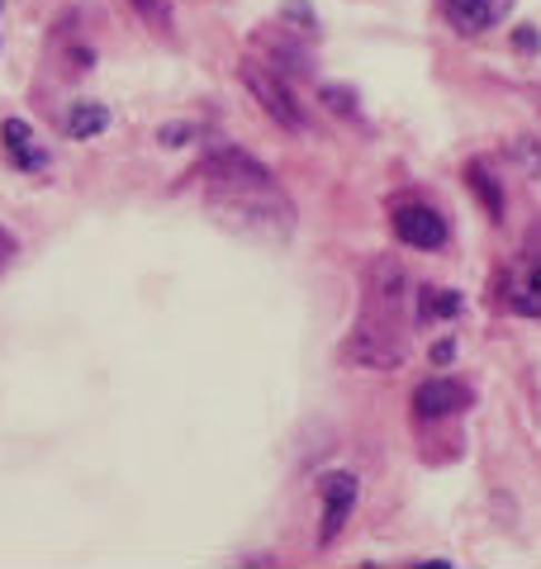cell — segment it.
I'll use <instances>...</instances> for the list:
<instances>
[{
    "mask_svg": "<svg viewBox=\"0 0 541 569\" xmlns=\"http://www.w3.org/2000/svg\"><path fill=\"white\" fill-rule=\"evenodd\" d=\"M200 176L209 181V190H214L219 204H248V209H257V200H281V190H275L271 171L261 167L257 157L238 152V148L214 152L200 167Z\"/></svg>",
    "mask_w": 541,
    "mask_h": 569,
    "instance_id": "cell-1",
    "label": "cell"
},
{
    "mask_svg": "<svg viewBox=\"0 0 541 569\" xmlns=\"http://www.w3.org/2000/svg\"><path fill=\"white\" fill-rule=\"evenodd\" d=\"M404 356H409L404 332L385 323V318H361L342 347V361L365 366V370H394V366H404Z\"/></svg>",
    "mask_w": 541,
    "mask_h": 569,
    "instance_id": "cell-2",
    "label": "cell"
},
{
    "mask_svg": "<svg viewBox=\"0 0 541 569\" xmlns=\"http://www.w3.org/2000/svg\"><path fill=\"white\" fill-rule=\"evenodd\" d=\"M238 77H242V86H248V91L257 96V104L267 110L271 123H281V129H290V133H304V129H309V119H304V110H300V100L290 96V86L275 81L261 62H242Z\"/></svg>",
    "mask_w": 541,
    "mask_h": 569,
    "instance_id": "cell-3",
    "label": "cell"
},
{
    "mask_svg": "<svg viewBox=\"0 0 541 569\" xmlns=\"http://www.w3.org/2000/svg\"><path fill=\"white\" fill-rule=\"evenodd\" d=\"M475 403V389H470L465 380H451V376H438V380H423L413 389V418H457L465 413V408Z\"/></svg>",
    "mask_w": 541,
    "mask_h": 569,
    "instance_id": "cell-4",
    "label": "cell"
},
{
    "mask_svg": "<svg viewBox=\"0 0 541 569\" xmlns=\"http://www.w3.org/2000/svg\"><path fill=\"white\" fill-rule=\"evenodd\" d=\"M319 489H323V527H319V546H333L342 537V527L347 518H352V508H357V498H361V485H357V475H347V470H333V475H323L319 479Z\"/></svg>",
    "mask_w": 541,
    "mask_h": 569,
    "instance_id": "cell-5",
    "label": "cell"
},
{
    "mask_svg": "<svg viewBox=\"0 0 541 569\" xmlns=\"http://www.w3.org/2000/svg\"><path fill=\"white\" fill-rule=\"evenodd\" d=\"M390 223H394V238L418 247V252H438L447 242V219L432 204H399Z\"/></svg>",
    "mask_w": 541,
    "mask_h": 569,
    "instance_id": "cell-6",
    "label": "cell"
},
{
    "mask_svg": "<svg viewBox=\"0 0 541 569\" xmlns=\"http://www.w3.org/2000/svg\"><path fill=\"white\" fill-rule=\"evenodd\" d=\"M442 10H447V20L457 33H484V29H494L503 14L513 10V0H442Z\"/></svg>",
    "mask_w": 541,
    "mask_h": 569,
    "instance_id": "cell-7",
    "label": "cell"
},
{
    "mask_svg": "<svg viewBox=\"0 0 541 569\" xmlns=\"http://www.w3.org/2000/svg\"><path fill=\"white\" fill-rule=\"evenodd\" d=\"M0 142H6V157L20 171H43L48 167V152L39 148V138H33V129L24 119H6V123H0Z\"/></svg>",
    "mask_w": 541,
    "mask_h": 569,
    "instance_id": "cell-8",
    "label": "cell"
},
{
    "mask_svg": "<svg viewBox=\"0 0 541 569\" xmlns=\"http://www.w3.org/2000/svg\"><path fill=\"white\" fill-rule=\"evenodd\" d=\"M104 129H110V110L100 100H77L67 110V138H96Z\"/></svg>",
    "mask_w": 541,
    "mask_h": 569,
    "instance_id": "cell-9",
    "label": "cell"
},
{
    "mask_svg": "<svg viewBox=\"0 0 541 569\" xmlns=\"http://www.w3.org/2000/svg\"><path fill=\"white\" fill-rule=\"evenodd\" d=\"M418 295H423V299H418V318H423V323H438V318H457V313H461V295H457V290H438V284H423Z\"/></svg>",
    "mask_w": 541,
    "mask_h": 569,
    "instance_id": "cell-10",
    "label": "cell"
},
{
    "mask_svg": "<svg viewBox=\"0 0 541 569\" xmlns=\"http://www.w3.org/2000/svg\"><path fill=\"white\" fill-rule=\"evenodd\" d=\"M509 309L522 318H541V266H532V271L509 290Z\"/></svg>",
    "mask_w": 541,
    "mask_h": 569,
    "instance_id": "cell-11",
    "label": "cell"
},
{
    "mask_svg": "<svg viewBox=\"0 0 541 569\" xmlns=\"http://www.w3.org/2000/svg\"><path fill=\"white\" fill-rule=\"evenodd\" d=\"M465 186L484 200V209H490V219H503V190H499V181L490 176V167L470 162V167H465Z\"/></svg>",
    "mask_w": 541,
    "mask_h": 569,
    "instance_id": "cell-12",
    "label": "cell"
},
{
    "mask_svg": "<svg viewBox=\"0 0 541 569\" xmlns=\"http://www.w3.org/2000/svg\"><path fill=\"white\" fill-rule=\"evenodd\" d=\"M129 6L143 14V24H152L157 33H171V24H177V10H171V0H129Z\"/></svg>",
    "mask_w": 541,
    "mask_h": 569,
    "instance_id": "cell-13",
    "label": "cell"
},
{
    "mask_svg": "<svg viewBox=\"0 0 541 569\" xmlns=\"http://www.w3.org/2000/svg\"><path fill=\"white\" fill-rule=\"evenodd\" d=\"M323 104L328 110H338V114H357L352 91H342V86H323Z\"/></svg>",
    "mask_w": 541,
    "mask_h": 569,
    "instance_id": "cell-14",
    "label": "cell"
},
{
    "mask_svg": "<svg viewBox=\"0 0 541 569\" xmlns=\"http://www.w3.org/2000/svg\"><path fill=\"white\" fill-rule=\"evenodd\" d=\"M14 252H20V242H14V238L6 233V228H0V271H6V266L14 261Z\"/></svg>",
    "mask_w": 541,
    "mask_h": 569,
    "instance_id": "cell-15",
    "label": "cell"
},
{
    "mask_svg": "<svg viewBox=\"0 0 541 569\" xmlns=\"http://www.w3.org/2000/svg\"><path fill=\"white\" fill-rule=\"evenodd\" d=\"M451 356H457V342H438V347H432V366H447Z\"/></svg>",
    "mask_w": 541,
    "mask_h": 569,
    "instance_id": "cell-16",
    "label": "cell"
},
{
    "mask_svg": "<svg viewBox=\"0 0 541 569\" xmlns=\"http://www.w3.org/2000/svg\"><path fill=\"white\" fill-rule=\"evenodd\" d=\"M186 138H190L186 123H177V129H171V123H167V129H162V142H167V148H171V142H186Z\"/></svg>",
    "mask_w": 541,
    "mask_h": 569,
    "instance_id": "cell-17",
    "label": "cell"
},
{
    "mask_svg": "<svg viewBox=\"0 0 541 569\" xmlns=\"http://www.w3.org/2000/svg\"><path fill=\"white\" fill-rule=\"evenodd\" d=\"M518 48H522V52H537V33L522 29V33H518Z\"/></svg>",
    "mask_w": 541,
    "mask_h": 569,
    "instance_id": "cell-18",
    "label": "cell"
}]
</instances>
